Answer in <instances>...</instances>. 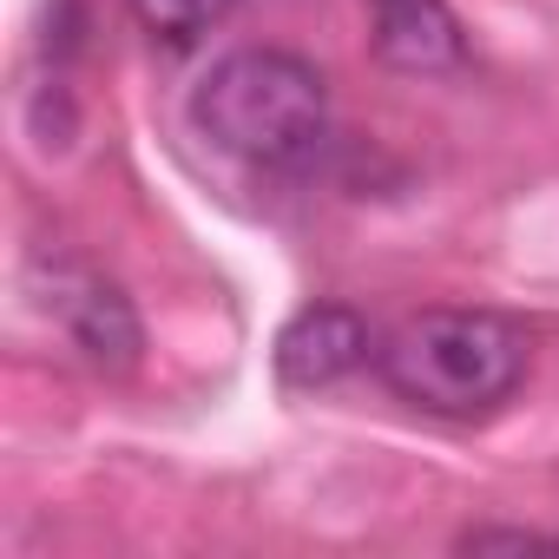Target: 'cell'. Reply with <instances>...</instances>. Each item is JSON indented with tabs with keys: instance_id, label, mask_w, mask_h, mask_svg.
<instances>
[{
	"instance_id": "1",
	"label": "cell",
	"mask_w": 559,
	"mask_h": 559,
	"mask_svg": "<svg viewBox=\"0 0 559 559\" xmlns=\"http://www.w3.org/2000/svg\"><path fill=\"white\" fill-rule=\"evenodd\" d=\"M191 119L237 165L297 171L330 132V86L304 53L243 47L204 73V86L191 93Z\"/></svg>"
},
{
	"instance_id": "6",
	"label": "cell",
	"mask_w": 559,
	"mask_h": 559,
	"mask_svg": "<svg viewBox=\"0 0 559 559\" xmlns=\"http://www.w3.org/2000/svg\"><path fill=\"white\" fill-rule=\"evenodd\" d=\"M237 0H132V21L165 47H198Z\"/></svg>"
},
{
	"instance_id": "2",
	"label": "cell",
	"mask_w": 559,
	"mask_h": 559,
	"mask_svg": "<svg viewBox=\"0 0 559 559\" xmlns=\"http://www.w3.org/2000/svg\"><path fill=\"white\" fill-rule=\"evenodd\" d=\"M382 382L421 415H487L526 376V330L500 310H421L376 343Z\"/></svg>"
},
{
	"instance_id": "3",
	"label": "cell",
	"mask_w": 559,
	"mask_h": 559,
	"mask_svg": "<svg viewBox=\"0 0 559 559\" xmlns=\"http://www.w3.org/2000/svg\"><path fill=\"white\" fill-rule=\"evenodd\" d=\"M47 310L60 317V330L73 336V349L93 369H106V376H126L139 362V349H145V330H139L132 297L112 284V276L86 270V263H53Z\"/></svg>"
},
{
	"instance_id": "4",
	"label": "cell",
	"mask_w": 559,
	"mask_h": 559,
	"mask_svg": "<svg viewBox=\"0 0 559 559\" xmlns=\"http://www.w3.org/2000/svg\"><path fill=\"white\" fill-rule=\"evenodd\" d=\"M369 356H376L369 323L349 304H310L276 336V376H284V389H336Z\"/></svg>"
},
{
	"instance_id": "7",
	"label": "cell",
	"mask_w": 559,
	"mask_h": 559,
	"mask_svg": "<svg viewBox=\"0 0 559 559\" xmlns=\"http://www.w3.org/2000/svg\"><path fill=\"white\" fill-rule=\"evenodd\" d=\"M467 552H487V546H513V552H552L559 539H539V533H500V526H480V533H461Z\"/></svg>"
},
{
	"instance_id": "5",
	"label": "cell",
	"mask_w": 559,
	"mask_h": 559,
	"mask_svg": "<svg viewBox=\"0 0 559 559\" xmlns=\"http://www.w3.org/2000/svg\"><path fill=\"white\" fill-rule=\"evenodd\" d=\"M376 53L395 73H448L461 60V21L448 0H369Z\"/></svg>"
}]
</instances>
